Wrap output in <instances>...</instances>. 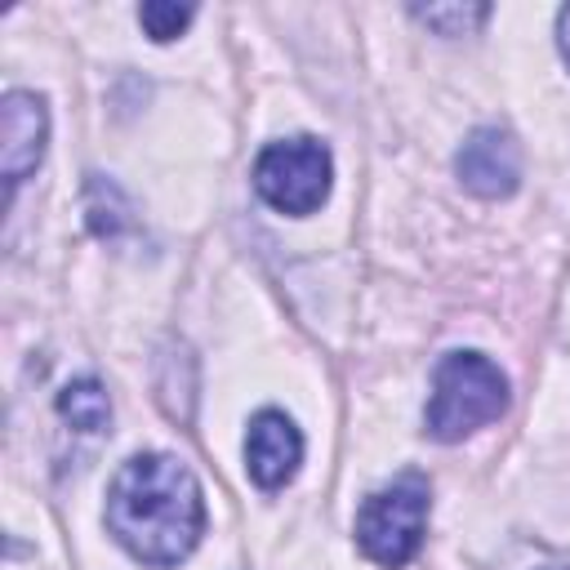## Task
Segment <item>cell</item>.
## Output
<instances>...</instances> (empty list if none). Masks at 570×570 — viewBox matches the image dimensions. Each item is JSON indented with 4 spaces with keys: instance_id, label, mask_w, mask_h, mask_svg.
I'll return each mask as SVG.
<instances>
[{
    "instance_id": "6",
    "label": "cell",
    "mask_w": 570,
    "mask_h": 570,
    "mask_svg": "<svg viewBox=\"0 0 570 570\" xmlns=\"http://www.w3.org/2000/svg\"><path fill=\"white\" fill-rule=\"evenodd\" d=\"M454 165H459L463 187L476 191V196H508L517 187V178H521V151H517L512 134H503L494 125L476 129L463 142Z\"/></svg>"
},
{
    "instance_id": "9",
    "label": "cell",
    "mask_w": 570,
    "mask_h": 570,
    "mask_svg": "<svg viewBox=\"0 0 570 570\" xmlns=\"http://www.w3.org/2000/svg\"><path fill=\"white\" fill-rule=\"evenodd\" d=\"M191 4H142L138 9V22L147 27V36L151 40H174L187 22H191Z\"/></svg>"
},
{
    "instance_id": "5",
    "label": "cell",
    "mask_w": 570,
    "mask_h": 570,
    "mask_svg": "<svg viewBox=\"0 0 570 570\" xmlns=\"http://www.w3.org/2000/svg\"><path fill=\"white\" fill-rule=\"evenodd\" d=\"M0 120H4V134H0V169H4V183L18 187L45 156V134H49V116H45V102L36 94H9L4 107H0Z\"/></svg>"
},
{
    "instance_id": "11",
    "label": "cell",
    "mask_w": 570,
    "mask_h": 570,
    "mask_svg": "<svg viewBox=\"0 0 570 570\" xmlns=\"http://www.w3.org/2000/svg\"><path fill=\"white\" fill-rule=\"evenodd\" d=\"M557 40H561V53L570 62V9H561V18H557Z\"/></svg>"
},
{
    "instance_id": "2",
    "label": "cell",
    "mask_w": 570,
    "mask_h": 570,
    "mask_svg": "<svg viewBox=\"0 0 570 570\" xmlns=\"http://www.w3.org/2000/svg\"><path fill=\"white\" fill-rule=\"evenodd\" d=\"M508 410V379L481 352H450L432 374L428 432L436 441H463Z\"/></svg>"
},
{
    "instance_id": "10",
    "label": "cell",
    "mask_w": 570,
    "mask_h": 570,
    "mask_svg": "<svg viewBox=\"0 0 570 570\" xmlns=\"http://www.w3.org/2000/svg\"><path fill=\"white\" fill-rule=\"evenodd\" d=\"M419 18L432 22V27H441V36H445V22H463V27H468V22H481L485 9H423Z\"/></svg>"
},
{
    "instance_id": "8",
    "label": "cell",
    "mask_w": 570,
    "mask_h": 570,
    "mask_svg": "<svg viewBox=\"0 0 570 570\" xmlns=\"http://www.w3.org/2000/svg\"><path fill=\"white\" fill-rule=\"evenodd\" d=\"M58 410H62V419H67L71 428H80V432H102V428H107V419H111L107 392H102L94 379L71 383V387L58 396Z\"/></svg>"
},
{
    "instance_id": "7",
    "label": "cell",
    "mask_w": 570,
    "mask_h": 570,
    "mask_svg": "<svg viewBox=\"0 0 570 570\" xmlns=\"http://www.w3.org/2000/svg\"><path fill=\"white\" fill-rule=\"evenodd\" d=\"M303 459V436L298 428L281 414V410H263L254 414L249 423V436H245V463H249V476L263 485V490H276L294 476Z\"/></svg>"
},
{
    "instance_id": "3",
    "label": "cell",
    "mask_w": 570,
    "mask_h": 570,
    "mask_svg": "<svg viewBox=\"0 0 570 570\" xmlns=\"http://www.w3.org/2000/svg\"><path fill=\"white\" fill-rule=\"evenodd\" d=\"M423 525H428V481L419 472L396 476L392 485L374 490L361 512H356V543L365 548L370 561L401 570L419 543H423Z\"/></svg>"
},
{
    "instance_id": "4",
    "label": "cell",
    "mask_w": 570,
    "mask_h": 570,
    "mask_svg": "<svg viewBox=\"0 0 570 570\" xmlns=\"http://www.w3.org/2000/svg\"><path fill=\"white\" fill-rule=\"evenodd\" d=\"M254 187L281 214H312L330 196V151L316 138L272 142L254 160Z\"/></svg>"
},
{
    "instance_id": "1",
    "label": "cell",
    "mask_w": 570,
    "mask_h": 570,
    "mask_svg": "<svg viewBox=\"0 0 570 570\" xmlns=\"http://www.w3.org/2000/svg\"><path fill=\"white\" fill-rule=\"evenodd\" d=\"M107 525L142 566H178L205 530L200 485L174 454H138L107 490Z\"/></svg>"
}]
</instances>
